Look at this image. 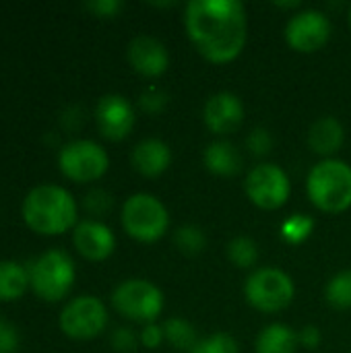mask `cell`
Here are the masks:
<instances>
[{
	"label": "cell",
	"instance_id": "6da1fadb",
	"mask_svg": "<svg viewBox=\"0 0 351 353\" xmlns=\"http://www.w3.org/2000/svg\"><path fill=\"white\" fill-rule=\"evenodd\" d=\"M184 29L211 64H230L246 48L248 14L240 0H192L184 6Z\"/></svg>",
	"mask_w": 351,
	"mask_h": 353
},
{
	"label": "cell",
	"instance_id": "7a4b0ae2",
	"mask_svg": "<svg viewBox=\"0 0 351 353\" xmlns=\"http://www.w3.org/2000/svg\"><path fill=\"white\" fill-rule=\"evenodd\" d=\"M25 223L43 236H58L77 225V201L58 184L33 186L21 205Z\"/></svg>",
	"mask_w": 351,
	"mask_h": 353
},
{
	"label": "cell",
	"instance_id": "3957f363",
	"mask_svg": "<svg viewBox=\"0 0 351 353\" xmlns=\"http://www.w3.org/2000/svg\"><path fill=\"white\" fill-rule=\"evenodd\" d=\"M306 194L310 203L331 215H339L351 207V165L343 159L319 161L306 178Z\"/></svg>",
	"mask_w": 351,
	"mask_h": 353
},
{
	"label": "cell",
	"instance_id": "277c9868",
	"mask_svg": "<svg viewBox=\"0 0 351 353\" xmlns=\"http://www.w3.org/2000/svg\"><path fill=\"white\" fill-rule=\"evenodd\" d=\"M122 228L124 232L143 244H153L168 234L170 213L168 207L149 192L130 194L122 205Z\"/></svg>",
	"mask_w": 351,
	"mask_h": 353
},
{
	"label": "cell",
	"instance_id": "5b68a950",
	"mask_svg": "<svg viewBox=\"0 0 351 353\" xmlns=\"http://www.w3.org/2000/svg\"><path fill=\"white\" fill-rule=\"evenodd\" d=\"M77 267L68 252L60 248H52L41 252L31 269H29V283L33 292L46 302L62 300L74 285Z\"/></svg>",
	"mask_w": 351,
	"mask_h": 353
},
{
	"label": "cell",
	"instance_id": "8992f818",
	"mask_svg": "<svg viewBox=\"0 0 351 353\" xmlns=\"http://www.w3.org/2000/svg\"><path fill=\"white\" fill-rule=\"evenodd\" d=\"M244 298L254 310L263 314H277L294 302L296 285L285 271L263 267L248 275L244 283Z\"/></svg>",
	"mask_w": 351,
	"mask_h": 353
},
{
	"label": "cell",
	"instance_id": "52a82bcc",
	"mask_svg": "<svg viewBox=\"0 0 351 353\" xmlns=\"http://www.w3.org/2000/svg\"><path fill=\"white\" fill-rule=\"evenodd\" d=\"M112 306L124 319L141 325H151L163 312V292L149 279H124L112 292Z\"/></svg>",
	"mask_w": 351,
	"mask_h": 353
},
{
	"label": "cell",
	"instance_id": "ba28073f",
	"mask_svg": "<svg viewBox=\"0 0 351 353\" xmlns=\"http://www.w3.org/2000/svg\"><path fill=\"white\" fill-rule=\"evenodd\" d=\"M58 168L74 182H95L108 172L110 155L91 139H74L58 151Z\"/></svg>",
	"mask_w": 351,
	"mask_h": 353
},
{
	"label": "cell",
	"instance_id": "9c48e42d",
	"mask_svg": "<svg viewBox=\"0 0 351 353\" xmlns=\"http://www.w3.org/2000/svg\"><path fill=\"white\" fill-rule=\"evenodd\" d=\"M244 190L254 207L263 211H277L290 201L292 182L277 163H259L248 172Z\"/></svg>",
	"mask_w": 351,
	"mask_h": 353
},
{
	"label": "cell",
	"instance_id": "30bf717a",
	"mask_svg": "<svg viewBox=\"0 0 351 353\" xmlns=\"http://www.w3.org/2000/svg\"><path fill=\"white\" fill-rule=\"evenodd\" d=\"M58 325L70 339H93L108 327V308L97 296H77L62 308Z\"/></svg>",
	"mask_w": 351,
	"mask_h": 353
},
{
	"label": "cell",
	"instance_id": "8fae6325",
	"mask_svg": "<svg viewBox=\"0 0 351 353\" xmlns=\"http://www.w3.org/2000/svg\"><path fill=\"white\" fill-rule=\"evenodd\" d=\"M283 35H285L288 46L294 52L314 54L329 43L333 35V25H331V19L323 10L306 8L290 17Z\"/></svg>",
	"mask_w": 351,
	"mask_h": 353
},
{
	"label": "cell",
	"instance_id": "7c38bea8",
	"mask_svg": "<svg viewBox=\"0 0 351 353\" xmlns=\"http://www.w3.org/2000/svg\"><path fill=\"white\" fill-rule=\"evenodd\" d=\"M95 122H97L99 132L108 141H122L134 128V122H137L134 108L124 95L108 93L97 101Z\"/></svg>",
	"mask_w": 351,
	"mask_h": 353
},
{
	"label": "cell",
	"instance_id": "4fadbf2b",
	"mask_svg": "<svg viewBox=\"0 0 351 353\" xmlns=\"http://www.w3.org/2000/svg\"><path fill=\"white\" fill-rule=\"evenodd\" d=\"M203 122L205 126L217 134V137H228L240 128L244 122V103L236 93L230 91H219L213 93L203 108Z\"/></svg>",
	"mask_w": 351,
	"mask_h": 353
},
{
	"label": "cell",
	"instance_id": "5bb4252c",
	"mask_svg": "<svg viewBox=\"0 0 351 353\" xmlns=\"http://www.w3.org/2000/svg\"><path fill=\"white\" fill-rule=\"evenodd\" d=\"M126 56L132 70L147 79H157L170 68V52L153 35H137L130 39Z\"/></svg>",
	"mask_w": 351,
	"mask_h": 353
},
{
	"label": "cell",
	"instance_id": "9a60e30c",
	"mask_svg": "<svg viewBox=\"0 0 351 353\" xmlns=\"http://www.w3.org/2000/svg\"><path fill=\"white\" fill-rule=\"evenodd\" d=\"M72 244L87 261H106L116 250V236L99 219H83L72 230Z\"/></svg>",
	"mask_w": 351,
	"mask_h": 353
},
{
	"label": "cell",
	"instance_id": "2e32d148",
	"mask_svg": "<svg viewBox=\"0 0 351 353\" xmlns=\"http://www.w3.org/2000/svg\"><path fill=\"white\" fill-rule=\"evenodd\" d=\"M132 168L145 178H157L166 174L172 165V149L159 139H145L137 143L130 153Z\"/></svg>",
	"mask_w": 351,
	"mask_h": 353
},
{
	"label": "cell",
	"instance_id": "e0dca14e",
	"mask_svg": "<svg viewBox=\"0 0 351 353\" xmlns=\"http://www.w3.org/2000/svg\"><path fill=\"white\" fill-rule=\"evenodd\" d=\"M345 143V128L335 116L319 118L308 130L310 149L323 159H331Z\"/></svg>",
	"mask_w": 351,
	"mask_h": 353
},
{
	"label": "cell",
	"instance_id": "ac0fdd59",
	"mask_svg": "<svg viewBox=\"0 0 351 353\" xmlns=\"http://www.w3.org/2000/svg\"><path fill=\"white\" fill-rule=\"evenodd\" d=\"M203 161H205V168L213 176H219V178L236 176L244 165V159H242V153L238 151V147L225 139H217V141L209 143L203 153Z\"/></svg>",
	"mask_w": 351,
	"mask_h": 353
},
{
	"label": "cell",
	"instance_id": "d6986e66",
	"mask_svg": "<svg viewBox=\"0 0 351 353\" xmlns=\"http://www.w3.org/2000/svg\"><path fill=\"white\" fill-rule=\"evenodd\" d=\"M298 347H300L298 333L283 323L267 325L254 341L257 353H296Z\"/></svg>",
	"mask_w": 351,
	"mask_h": 353
},
{
	"label": "cell",
	"instance_id": "ffe728a7",
	"mask_svg": "<svg viewBox=\"0 0 351 353\" xmlns=\"http://www.w3.org/2000/svg\"><path fill=\"white\" fill-rule=\"evenodd\" d=\"M29 271L17 261H0V302L19 300L27 292Z\"/></svg>",
	"mask_w": 351,
	"mask_h": 353
},
{
	"label": "cell",
	"instance_id": "44dd1931",
	"mask_svg": "<svg viewBox=\"0 0 351 353\" xmlns=\"http://www.w3.org/2000/svg\"><path fill=\"white\" fill-rule=\"evenodd\" d=\"M161 327H163L166 341H168L174 350H178V352L190 353L194 350V345L201 341L199 335H197L194 325L188 323V321H184V319H178V316L168 319Z\"/></svg>",
	"mask_w": 351,
	"mask_h": 353
},
{
	"label": "cell",
	"instance_id": "7402d4cb",
	"mask_svg": "<svg viewBox=\"0 0 351 353\" xmlns=\"http://www.w3.org/2000/svg\"><path fill=\"white\" fill-rule=\"evenodd\" d=\"M314 228H317L314 217L304 215V213H294V215H290V217L281 223L279 232H281V240H283L285 244H290V246H300V244H304V242L312 236Z\"/></svg>",
	"mask_w": 351,
	"mask_h": 353
},
{
	"label": "cell",
	"instance_id": "603a6c76",
	"mask_svg": "<svg viewBox=\"0 0 351 353\" xmlns=\"http://www.w3.org/2000/svg\"><path fill=\"white\" fill-rule=\"evenodd\" d=\"M225 252H228V261L238 269H254L259 263V244L246 236H238L230 240Z\"/></svg>",
	"mask_w": 351,
	"mask_h": 353
},
{
	"label": "cell",
	"instance_id": "cb8c5ba5",
	"mask_svg": "<svg viewBox=\"0 0 351 353\" xmlns=\"http://www.w3.org/2000/svg\"><path fill=\"white\" fill-rule=\"evenodd\" d=\"M327 304L335 310H351V269L333 275L325 288Z\"/></svg>",
	"mask_w": 351,
	"mask_h": 353
},
{
	"label": "cell",
	"instance_id": "d4e9b609",
	"mask_svg": "<svg viewBox=\"0 0 351 353\" xmlns=\"http://www.w3.org/2000/svg\"><path fill=\"white\" fill-rule=\"evenodd\" d=\"M174 246L186 256H197L207 248V234L199 225H182L174 234Z\"/></svg>",
	"mask_w": 351,
	"mask_h": 353
},
{
	"label": "cell",
	"instance_id": "484cf974",
	"mask_svg": "<svg viewBox=\"0 0 351 353\" xmlns=\"http://www.w3.org/2000/svg\"><path fill=\"white\" fill-rule=\"evenodd\" d=\"M190 353H240V345L230 333L217 331L213 335L203 337Z\"/></svg>",
	"mask_w": 351,
	"mask_h": 353
},
{
	"label": "cell",
	"instance_id": "4316f807",
	"mask_svg": "<svg viewBox=\"0 0 351 353\" xmlns=\"http://www.w3.org/2000/svg\"><path fill=\"white\" fill-rule=\"evenodd\" d=\"M246 147H248V151H250L252 155L265 157V155H269V153L273 151V134H271L267 128L259 126V128H254V130L248 134Z\"/></svg>",
	"mask_w": 351,
	"mask_h": 353
},
{
	"label": "cell",
	"instance_id": "83f0119b",
	"mask_svg": "<svg viewBox=\"0 0 351 353\" xmlns=\"http://www.w3.org/2000/svg\"><path fill=\"white\" fill-rule=\"evenodd\" d=\"M168 101H170L168 95L157 87H147L139 97V105L147 114H161L168 108Z\"/></svg>",
	"mask_w": 351,
	"mask_h": 353
},
{
	"label": "cell",
	"instance_id": "f1b7e54d",
	"mask_svg": "<svg viewBox=\"0 0 351 353\" xmlns=\"http://www.w3.org/2000/svg\"><path fill=\"white\" fill-rule=\"evenodd\" d=\"M112 194L101 188H93L85 194V207L93 215H106L112 209Z\"/></svg>",
	"mask_w": 351,
	"mask_h": 353
},
{
	"label": "cell",
	"instance_id": "f546056e",
	"mask_svg": "<svg viewBox=\"0 0 351 353\" xmlns=\"http://www.w3.org/2000/svg\"><path fill=\"white\" fill-rule=\"evenodd\" d=\"M110 341H112V347H114L116 352L130 353L137 350L139 337H137V335H134L130 329H126V327H120V329H116V331L112 333Z\"/></svg>",
	"mask_w": 351,
	"mask_h": 353
},
{
	"label": "cell",
	"instance_id": "4dcf8cb0",
	"mask_svg": "<svg viewBox=\"0 0 351 353\" xmlns=\"http://www.w3.org/2000/svg\"><path fill=\"white\" fill-rule=\"evenodd\" d=\"M19 347V331L12 323L0 316V353H12Z\"/></svg>",
	"mask_w": 351,
	"mask_h": 353
},
{
	"label": "cell",
	"instance_id": "1f68e13d",
	"mask_svg": "<svg viewBox=\"0 0 351 353\" xmlns=\"http://www.w3.org/2000/svg\"><path fill=\"white\" fill-rule=\"evenodd\" d=\"M139 341L147 347V350H157L163 341H166V335H163V327L157 325V323H151V325H145L141 335H139Z\"/></svg>",
	"mask_w": 351,
	"mask_h": 353
},
{
	"label": "cell",
	"instance_id": "d6a6232c",
	"mask_svg": "<svg viewBox=\"0 0 351 353\" xmlns=\"http://www.w3.org/2000/svg\"><path fill=\"white\" fill-rule=\"evenodd\" d=\"M87 8L97 17L110 19L122 10V2L120 0H91V2H87Z\"/></svg>",
	"mask_w": 351,
	"mask_h": 353
},
{
	"label": "cell",
	"instance_id": "836d02e7",
	"mask_svg": "<svg viewBox=\"0 0 351 353\" xmlns=\"http://www.w3.org/2000/svg\"><path fill=\"white\" fill-rule=\"evenodd\" d=\"M298 339H300V345L304 350H319L321 343H323V333L317 325H306L300 329L298 333Z\"/></svg>",
	"mask_w": 351,
	"mask_h": 353
},
{
	"label": "cell",
	"instance_id": "e575fe53",
	"mask_svg": "<svg viewBox=\"0 0 351 353\" xmlns=\"http://www.w3.org/2000/svg\"><path fill=\"white\" fill-rule=\"evenodd\" d=\"M348 23H350V29H351V8H350V17H348Z\"/></svg>",
	"mask_w": 351,
	"mask_h": 353
}]
</instances>
